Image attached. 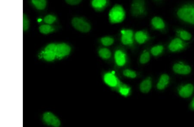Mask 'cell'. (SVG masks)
<instances>
[{"label":"cell","mask_w":194,"mask_h":127,"mask_svg":"<svg viewBox=\"0 0 194 127\" xmlns=\"http://www.w3.org/2000/svg\"><path fill=\"white\" fill-rule=\"evenodd\" d=\"M122 34L121 41L125 45H131L133 43V32L130 30H123Z\"/></svg>","instance_id":"30bf717a"},{"label":"cell","mask_w":194,"mask_h":127,"mask_svg":"<svg viewBox=\"0 0 194 127\" xmlns=\"http://www.w3.org/2000/svg\"><path fill=\"white\" fill-rule=\"evenodd\" d=\"M190 107L191 109L194 111V98L192 99V101L191 102Z\"/></svg>","instance_id":"4dcf8cb0"},{"label":"cell","mask_w":194,"mask_h":127,"mask_svg":"<svg viewBox=\"0 0 194 127\" xmlns=\"http://www.w3.org/2000/svg\"><path fill=\"white\" fill-rule=\"evenodd\" d=\"M187 43L180 38H176L169 45L170 51L173 52H180L187 47Z\"/></svg>","instance_id":"5b68a950"},{"label":"cell","mask_w":194,"mask_h":127,"mask_svg":"<svg viewBox=\"0 0 194 127\" xmlns=\"http://www.w3.org/2000/svg\"><path fill=\"white\" fill-rule=\"evenodd\" d=\"M104 81L109 85L112 87H116L119 81L113 74L111 73L106 74L104 76Z\"/></svg>","instance_id":"e0dca14e"},{"label":"cell","mask_w":194,"mask_h":127,"mask_svg":"<svg viewBox=\"0 0 194 127\" xmlns=\"http://www.w3.org/2000/svg\"><path fill=\"white\" fill-rule=\"evenodd\" d=\"M150 59V55L149 51H146L141 55L140 61L141 64H145L149 62Z\"/></svg>","instance_id":"d4e9b609"},{"label":"cell","mask_w":194,"mask_h":127,"mask_svg":"<svg viewBox=\"0 0 194 127\" xmlns=\"http://www.w3.org/2000/svg\"><path fill=\"white\" fill-rule=\"evenodd\" d=\"M155 1H158V0H155Z\"/></svg>","instance_id":"d6a6232c"},{"label":"cell","mask_w":194,"mask_h":127,"mask_svg":"<svg viewBox=\"0 0 194 127\" xmlns=\"http://www.w3.org/2000/svg\"><path fill=\"white\" fill-rule=\"evenodd\" d=\"M152 87V81L150 78L144 80L140 86V89L143 93H148L151 90Z\"/></svg>","instance_id":"2e32d148"},{"label":"cell","mask_w":194,"mask_h":127,"mask_svg":"<svg viewBox=\"0 0 194 127\" xmlns=\"http://www.w3.org/2000/svg\"><path fill=\"white\" fill-rule=\"evenodd\" d=\"M194 90L193 85L191 83H187L180 87L178 91L180 97L186 98L190 97L193 93Z\"/></svg>","instance_id":"52a82bcc"},{"label":"cell","mask_w":194,"mask_h":127,"mask_svg":"<svg viewBox=\"0 0 194 127\" xmlns=\"http://www.w3.org/2000/svg\"><path fill=\"white\" fill-rule=\"evenodd\" d=\"M92 4L95 10L102 11L107 7L108 0H92Z\"/></svg>","instance_id":"7c38bea8"},{"label":"cell","mask_w":194,"mask_h":127,"mask_svg":"<svg viewBox=\"0 0 194 127\" xmlns=\"http://www.w3.org/2000/svg\"><path fill=\"white\" fill-rule=\"evenodd\" d=\"M42 21V19H39L38 21H39V22H40V21Z\"/></svg>","instance_id":"1f68e13d"},{"label":"cell","mask_w":194,"mask_h":127,"mask_svg":"<svg viewBox=\"0 0 194 127\" xmlns=\"http://www.w3.org/2000/svg\"><path fill=\"white\" fill-rule=\"evenodd\" d=\"M32 2L39 10H43L46 5V0H32Z\"/></svg>","instance_id":"44dd1931"},{"label":"cell","mask_w":194,"mask_h":127,"mask_svg":"<svg viewBox=\"0 0 194 127\" xmlns=\"http://www.w3.org/2000/svg\"><path fill=\"white\" fill-rule=\"evenodd\" d=\"M99 54L101 58L103 59H107L111 57V52L108 49L103 48L99 50Z\"/></svg>","instance_id":"603a6c76"},{"label":"cell","mask_w":194,"mask_h":127,"mask_svg":"<svg viewBox=\"0 0 194 127\" xmlns=\"http://www.w3.org/2000/svg\"><path fill=\"white\" fill-rule=\"evenodd\" d=\"M116 87L118 88L119 92L123 96H127L129 94L130 91L129 88L127 86L120 83V82H118Z\"/></svg>","instance_id":"ffe728a7"},{"label":"cell","mask_w":194,"mask_h":127,"mask_svg":"<svg viewBox=\"0 0 194 127\" xmlns=\"http://www.w3.org/2000/svg\"><path fill=\"white\" fill-rule=\"evenodd\" d=\"M29 27V21L27 17L24 14L23 15V30L24 31L27 30Z\"/></svg>","instance_id":"83f0119b"},{"label":"cell","mask_w":194,"mask_h":127,"mask_svg":"<svg viewBox=\"0 0 194 127\" xmlns=\"http://www.w3.org/2000/svg\"><path fill=\"white\" fill-rule=\"evenodd\" d=\"M164 48L161 45H158L153 47L151 49V54L154 56H158L161 54L164 51Z\"/></svg>","instance_id":"7402d4cb"},{"label":"cell","mask_w":194,"mask_h":127,"mask_svg":"<svg viewBox=\"0 0 194 127\" xmlns=\"http://www.w3.org/2000/svg\"><path fill=\"white\" fill-rule=\"evenodd\" d=\"M125 12L121 5H115L110 11L109 17L110 22L112 24L119 23L122 22L125 19Z\"/></svg>","instance_id":"3957f363"},{"label":"cell","mask_w":194,"mask_h":127,"mask_svg":"<svg viewBox=\"0 0 194 127\" xmlns=\"http://www.w3.org/2000/svg\"><path fill=\"white\" fill-rule=\"evenodd\" d=\"M55 20V17L51 15L47 16L44 19L45 22L48 24H52Z\"/></svg>","instance_id":"f1b7e54d"},{"label":"cell","mask_w":194,"mask_h":127,"mask_svg":"<svg viewBox=\"0 0 194 127\" xmlns=\"http://www.w3.org/2000/svg\"><path fill=\"white\" fill-rule=\"evenodd\" d=\"M135 39L139 44H143L149 39L148 33L144 31H139L135 34Z\"/></svg>","instance_id":"9a60e30c"},{"label":"cell","mask_w":194,"mask_h":127,"mask_svg":"<svg viewBox=\"0 0 194 127\" xmlns=\"http://www.w3.org/2000/svg\"><path fill=\"white\" fill-rule=\"evenodd\" d=\"M68 4L71 5H76L79 4L82 0H65Z\"/></svg>","instance_id":"f546056e"},{"label":"cell","mask_w":194,"mask_h":127,"mask_svg":"<svg viewBox=\"0 0 194 127\" xmlns=\"http://www.w3.org/2000/svg\"><path fill=\"white\" fill-rule=\"evenodd\" d=\"M132 15L135 17H144L147 10L144 0H133L130 9Z\"/></svg>","instance_id":"7a4b0ae2"},{"label":"cell","mask_w":194,"mask_h":127,"mask_svg":"<svg viewBox=\"0 0 194 127\" xmlns=\"http://www.w3.org/2000/svg\"><path fill=\"white\" fill-rule=\"evenodd\" d=\"M69 46L65 44H60L56 45V56L58 57H64L68 55L71 52Z\"/></svg>","instance_id":"8fae6325"},{"label":"cell","mask_w":194,"mask_h":127,"mask_svg":"<svg viewBox=\"0 0 194 127\" xmlns=\"http://www.w3.org/2000/svg\"><path fill=\"white\" fill-rule=\"evenodd\" d=\"M43 120L47 124L54 127H59L60 122L55 115L50 112H46L43 115Z\"/></svg>","instance_id":"ba28073f"},{"label":"cell","mask_w":194,"mask_h":127,"mask_svg":"<svg viewBox=\"0 0 194 127\" xmlns=\"http://www.w3.org/2000/svg\"><path fill=\"white\" fill-rule=\"evenodd\" d=\"M115 58L117 64L119 66H123L126 63V57L122 51H118L116 52Z\"/></svg>","instance_id":"ac0fdd59"},{"label":"cell","mask_w":194,"mask_h":127,"mask_svg":"<svg viewBox=\"0 0 194 127\" xmlns=\"http://www.w3.org/2000/svg\"><path fill=\"white\" fill-rule=\"evenodd\" d=\"M56 45H57L54 44H51L47 46L46 48L43 57L47 61H52L55 58Z\"/></svg>","instance_id":"9c48e42d"},{"label":"cell","mask_w":194,"mask_h":127,"mask_svg":"<svg viewBox=\"0 0 194 127\" xmlns=\"http://www.w3.org/2000/svg\"><path fill=\"white\" fill-rule=\"evenodd\" d=\"M180 20L187 24L194 25V4H186L180 7L176 12Z\"/></svg>","instance_id":"6da1fadb"},{"label":"cell","mask_w":194,"mask_h":127,"mask_svg":"<svg viewBox=\"0 0 194 127\" xmlns=\"http://www.w3.org/2000/svg\"><path fill=\"white\" fill-rule=\"evenodd\" d=\"M101 42L104 46H110L113 44L114 40L112 38L110 37H104L101 39Z\"/></svg>","instance_id":"484cf974"},{"label":"cell","mask_w":194,"mask_h":127,"mask_svg":"<svg viewBox=\"0 0 194 127\" xmlns=\"http://www.w3.org/2000/svg\"><path fill=\"white\" fill-rule=\"evenodd\" d=\"M176 34L179 38L184 41L190 40L192 37L190 33L183 29L177 30L176 31Z\"/></svg>","instance_id":"d6986e66"},{"label":"cell","mask_w":194,"mask_h":127,"mask_svg":"<svg viewBox=\"0 0 194 127\" xmlns=\"http://www.w3.org/2000/svg\"><path fill=\"white\" fill-rule=\"evenodd\" d=\"M170 82V77L166 74H163L160 76L157 88L159 90L165 89L168 85Z\"/></svg>","instance_id":"5bb4252c"},{"label":"cell","mask_w":194,"mask_h":127,"mask_svg":"<svg viewBox=\"0 0 194 127\" xmlns=\"http://www.w3.org/2000/svg\"><path fill=\"white\" fill-rule=\"evenodd\" d=\"M173 72L180 75H189L191 72V68L190 66L181 62L176 63L173 66Z\"/></svg>","instance_id":"8992f818"},{"label":"cell","mask_w":194,"mask_h":127,"mask_svg":"<svg viewBox=\"0 0 194 127\" xmlns=\"http://www.w3.org/2000/svg\"><path fill=\"white\" fill-rule=\"evenodd\" d=\"M151 24L153 27L157 30H163L165 27L164 20L159 17H155L152 19Z\"/></svg>","instance_id":"4fadbf2b"},{"label":"cell","mask_w":194,"mask_h":127,"mask_svg":"<svg viewBox=\"0 0 194 127\" xmlns=\"http://www.w3.org/2000/svg\"><path fill=\"white\" fill-rule=\"evenodd\" d=\"M123 75L125 76L130 78H135L136 77V74L135 72L128 69L124 71Z\"/></svg>","instance_id":"4316f807"},{"label":"cell","mask_w":194,"mask_h":127,"mask_svg":"<svg viewBox=\"0 0 194 127\" xmlns=\"http://www.w3.org/2000/svg\"><path fill=\"white\" fill-rule=\"evenodd\" d=\"M39 31L44 34H48L53 31V27L49 25H43L39 27Z\"/></svg>","instance_id":"cb8c5ba5"},{"label":"cell","mask_w":194,"mask_h":127,"mask_svg":"<svg viewBox=\"0 0 194 127\" xmlns=\"http://www.w3.org/2000/svg\"><path fill=\"white\" fill-rule=\"evenodd\" d=\"M72 24L76 29L81 32L87 33L91 29L89 24L81 18H74L72 20Z\"/></svg>","instance_id":"277c9868"}]
</instances>
